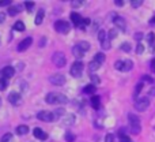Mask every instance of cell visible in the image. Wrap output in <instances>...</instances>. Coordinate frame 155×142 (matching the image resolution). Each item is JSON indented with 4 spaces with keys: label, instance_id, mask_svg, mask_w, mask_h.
I'll return each mask as SVG.
<instances>
[{
    "label": "cell",
    "instance_id": "cell-16",
    "mask_svg": "<svg viewBox=\"0 0 155 142\" xmlns=\"http://www.w3.org/2000/svg\"><path fill=\"white\" fill-rule=\"evenodd\" d=\"M90 102H91V107H93L94 109H98V108L101 107V99H99L98 96H93V97H91Z\"/></svg>",
    "mask_w": 155,
    "mask_h": 142
},
{
    "label": "cell",
    "instance_id": "cell-10",
    "mask_svg": "<svg viewBox=\"0 0 155 142\" xmlns=\"http://www.w3.org/2000/svg\"><path fill=\"white\" fill-rule=\"evenodd\" d=\"M49 81H51V83H53L56 86H63L65 83V77L61 74H53L49 77Z\"/></svg>",
    "mask_w": 155,
    "mask_h": 142
},
{
    "label": "cell",
    "instance_id": "cell-37",
    "mask_svg": "<svg viewBox=\"0 0 155 142\" xmlns=\"http://www.w3.org/2000/svg\"><path fill=\"white\" fill-rule=\"evenodd\" d=\"M105 142H114V135L113 134H107L105 137Z\"/></svg>",
    "mask_w": 155,
    "mask_h": 142
},
{
    "label": "cell",
    "instance_id": "cell-29",
    "mask_svg": "<svg viewBox=\"0 0 155 142\" xmlns=\"http://www.w3.org/2000/svg\"><path fill=\"white\" fill-rule=\"evenodd\" d=\"M121 51H124V52H131V49H132V47H131V44L129 43H124V44H121Z\"/></svg>",
    "mask_w": 155,
    "mask_h": 142
},
{
    "label": "cell",
    "instance_id": "cell-1",
    "mask_svg": "<svg viewBox=\"0 0 155 142\" xmlns=\"http://www.w3.org/2000/svg\"><path fill=\"white\" fill-rule=\"evenodd\" d=\"M46 102L48 104H67L68 102V99L67 96H64V94L61 93H48V96H46Z\"/></svg>",
    "mask_w": 155,
    "mask_h": 142
},
{
    "label": "cell",
    "instance_id": "cell-7",
    "mask_svg": "<svg viewBox=\"0 0 155 142\" xmlns=\"http://www.w3.org/2000/svg\"><path fill=\"white\" fill-rule=\"evenodd\" d=\"M83 63L80 62V60H78V62H75L72 66H71V75L72 77H75V78H79V77H82V74H83Z\"/></svg>",
    "mask_w": 155,
    "mask_h": 142
},
{
    "label": "cell",
    "instance_id": "cell-39",
    "mask_svg": "<svg viewBox=\"0 0 155 142\" xmlns=\"http://www.w3.org/2000/svg\"><path fill=\"white\" fill-rule=\"evenodd\" d=\"M120 142H132V141H131V138L127 137V135H121V137H120Z\"/></svg>",
    "mask_w": 155,
    "mask_h": 142
},
{
    "label": "cell",
    "instance_id": "cell-23",
    "mask_svg": "<svg viewBox=\"0 0 155 142\" xmlns=\"http://www.w3.org/2000/svg\"><path fill=\"white\" fill-rule=\"evenodd\" d=\"M78 47H80V49H82L83 52H87L88 49H90V44L87 43V41H80L79 44H76Z\"/></svg>",
    "mask_w": 155,
    "mask_h": 142
},
{
    "label": "cell",
    "instance_id": "cell-25",
    "mask_svg": "<svg viewBox=\"0 0 155 142\" xmlns=\"http://www.w3.org/2000/svg\"><path fill=\"white\" fill-rule=\"evenodd\" d=\"M142 89H143V82H139L136 85V88H135V92H134V97H135V99H137V97H139Z\"/></svg>",
    "mask_w": 155,
    "mask_h": 142
},
{
    "label": "cell",
    "instance_id": "cell-40",
    "mask_svg": "<svg viewBox=\"0 0 155 142\" xmlns=\"http://www.w3.org/2000/svg\"><path fill=\"white\" fill-rule=\"evenodd\" d=\"M143 51H144V47H143L142 44H139V45L136 47V52L137 54H143Z\"/></svg>",
    "mask_w": 155,
    "mask_h": 142
},
{
    "label": "cell",
    "instance_id": "cell-34",
    "mask_svg": "<svg viewBox=\"0 0 155 142\" xmlns=\"http://www.w3.org/2000/svg\"><path fill=\"white\" fill-rule=\"evenodd\" d=\"M71 4H72V7L78 8V7H82L83 2H82V0H74V2H71Z\"/></svg>",
    "mask_w": 155,
    "mask_h": 142
},
{
    "label": "cell",
    "instance_id": "cell-24",
    "mask_svg": "<svg viewBox=\"0 0 155 142\" xmlns=\"http://www.w3.org/2000/svg\"><path fill=\"white\" fill-rule=\"evenodd\" d=\"M99 67H101V64H99V63H97L95 60H91L90 64H88V70H90V71H97Z\"/></svg>",
    "mask_w": 155,
    "mask_h": 142
},
{
    "label": "cell",
    "instance_id": "cell-2",
    "mask_svg": "<svg viewBox=\"0 0 155 142\" xmlns=\"http://www.w3.org/2000/svg\"><path fill=\"white\" fill-rule=\"evenodd\" d=\"M128 120H129V126H131V131L134 134H139L140 133V119L137 118L134 113L128 115Z\"/></svg>",
    "mask_w": 155,
    "mask_h": 142
},
{
    "label": "cell",
    "instance_id": "cell-4",
    "mask_svg": "<svg viewBox=\"0 0 155 142\" xmlns=\"http://www.w3.org/2000/svg\"><path fill=\"white\" fill-rule=\"evenodd\" d=\"M114 67L117 68L118 71L127 72V71H131L132 70V67H134V63H132V60H129V59H124V60H118V62H116Z\"/></svg>",
    "mask_w": 155,
    "mask_h": 142
},
{
    "label": "cell",
    "instance_id": "cell-21",
    "mask_svg": "<svg viewBox=\"0 0 155 142\" xmlns=\"http://www.w3.org/2000/svg\"><path fill=\"white\" fill-rule=\"evenodd\" d=\"M105 54H102V52H98V54H95V56H94V60H95L97 63H99V64H102V63L105 62Z\"/></svg>",
    "mask_w": 155,
    "mask_h": 142
},
{
    "label": "cell",
    "instance_id": "cell-13",
    "mask_svg": "<svg viewBox=\"0 0 155 142\" xmlns=\"http://www.w3.org/2000/svg\"><path fill=\"white\" fill-rule=\"evenodd\" d=\"M14 74H15V68L11 67V66H7V67H4L2 70V75H3L4 79H10V78H12Z\"/></svg>",
    "mask_w": 155,
    "mask_h": 142
},
{
    "label": "cell",
    "instance_id": "cell-26",
    "mask_svg": "<svg viewBox=\"0 0 155 142\" xmlns=\"http://www.w3.org/2000/svg\"><path fill=\"white\" fill-rule=\"evenodd\" d=\"M14 30H16V32H23L25 30V23L21 21L15 22V25H14Z\"/></svg>",
    "mask_w": 155,
    "mask_h": 142
},
{
    "label": "cell",
    "instance_id": "cell-20",
    "mask_svg": "<svg viewBox=\"0 0 155 142\" xmlns=\"http://www.w3.org/2000/svg\"><path fill=\"white\" fill-rule=\"evenodd\" d=\"M147 41H148V44L151 45V48H153L151 51H154V48H155V34L153 32L147 34Z\"/></svg>",
    "mask_w": 155,
    "mask_h": 142
},
{
    "label": "cell",
    "instance_id": "cell-9",
    "mask_svg": "<svg viewBox=\"0 0 155 142\" xmlns=\"http://www.w3.org/2000/svg\"><path fill=\"white\" fill-rule=\"evenodd\" d=\"M112 19H113V23L116 25V27H118L121 32H125V30H127V23H125V21H124L123 16L117 15V14H113V18Z\"/></svg>",
    "mask_w": 155,
    "mask_h": 142
},
{
    "label": "cell",
    "instance_id": "cell-28",
    "mask_svg": "<svg viewBox=\"0 0 155 142\" xmlns=\"http://www.w3.org/2000/svg\"><path fill=\"white\" fill-rule=\"evenodd\" d=\"M106 32H105V30H99V33H98V40H99V43H104L105 40H106Z\"/></svg>",
    "mask_w": 155,
    "mask_h": 142
},
{
    "label": "cell",
    "instance_id": "cell-19",
    "mask_svg": "<svg viewBox=\"0 0 155 142\" xmlns=\"http://www.w3.org/2000/svg\"><path fill=\"white\" fill-rule=\"evenodd\" d=\"M95 90H97V88L93 85V83H90V85L84 86V89H83V93H86V94H93V93H95Z\"/></svg>",
    "mask_w": 155,
    "mask_h": 142
},
{
    "label": "cell",
    "instance_id": "cell-12",
    "mask_svg": "<svg viewBox=\"0 0 155 142\" xmlns=\"http://www.w3.org/2000/svg\"><path fill=\"white\" fill-rule=\"evenodd\" d=\"M7 99L11 104L19 105V102H21V100H22V96H21V93H18V92H11V93L8 94Z\"/></svg>",
    "mask_w": 155,
    "mask_h": 142
},
{
    "label": "cell",
    "instance_id": "cell-35",
    "mask_svg": "<svg viewBox=\"0 0 155 142\" xmlns=\"http://www.w3.org/2000/svg\"><path fill=\"white\" fill-rule=\"evenodd\" d=\"M131 4H132V7L137 8V7H140V5L143 4V2H142V0H132V2H131Z\"/></svg>",
    "mask_w": 155,
    "mask_h": 142
},
{
    "label": "cell",
    "instance_id": "cell-45",
    "mask_svg": "<svg viewBox=\"0 0 155 142\" xmlns=\"http://www.w3.org/2000/svg\"><path fill=\"white\" fill-rule=\"evenodd\" d=\"M151 68H153V71H155V59H153V62H151Z\"/></svg>",
    "mask_w": 155,
    "mask_h": 142
},
{
    "label": "cell",
    "instance_id": "cell-15",
    "mask_svg": "<svg viewBox=\"0 0 155 142\" xmlns=\"http://www.w3.org/2000/svg\"><path fill=\"white\" fill-rule=\"evenodd\" d=\"M72 54H74V56L76 57V59H82L83 56H84V54L86 52H83L82 49H80V47H78V45H75L72 48Z\"/></svg>",
    "mask_w": 155,
    "mask_h": 142
},
{
    "label": "cell",
    "instance_id": "cell-5",
    "mask_svg": "<svg viewBox=\"0 0 155 142\" xmlns=\"http://www.w3.org/2000/svg\"><path fill=\"white\" fill-rule=\"evenodd\" d=\"M52 60H53V64L56 66V67H59V68L64 67L65 63H67L65 55L63 54V52H56V54H53V56H52Z\"/></svg>",
    "mask_w": 155,
    "mask_h": 142
},
{
    "label": "cell",
    "instance_id": "cell-43",
    "mask_svg": "<svg viewBox=\"0 0 155 142\" xmlns=\"http://www.w3.org/2000/svg\"><path fill=\"white\" fill-rule=\"evenodd\" d=\"M4 19H5V15L3 12H0V23H3V22H4Z\"/></svg>",
    "mask_w": 155,
    "mask_h": 142
},
{
    "label": "cell",
    "instance_id": "cell-6",
    "mask_svg": "<svg viewBox=\"0 0 155 142\" xmlns=\"http://www.w3.org/2000/svg\"><path fill=\"white\" fill-rule=\"evenodd\" d=\"M37 119L42 122H54L57 119L56 113L49 112V111H41V112L37 113Z\"/></svg>",
    "mask_w": 155,
    "mask_h": 142
},
{
    "label": "cell",
    "instance_id": "cell-38",
    "mask_svg": "<svg viewBox=\"0 0 155 142\" xmlns=\"http://www.w3.org/2000/svg\"><path fill=\"white\" fill-rule=\"evenodd\" d=\"M5 5H11V0H0V7H5Z\"/></svg>",
    "mask_w": 155,
    "mask_h": 142
},
{
    "label": "cell",
    "instance_id": "cell-46",
    "mask_svg": "<svg viewBox=\"0 0 155 142\" xmlns=\"http://www.w3.org/2000/svg\"><path fill=\"white\" fill-rule=\"evenodd\" d=\"M150 94H151V96H155V89H151V90H150Z\"/></svg>",
    "mask_w": 155,
    "mask_h": 142
},
{
    "label": "cell",
    "instance_id": "cell-42",
    "mask_svg": "<svg viewBox=\"0 0 155 142\" xmlns=\"http://www.w3.org/2000/svg\"><path fill=\"white\" fill-rule=\"evenodd\" d=\"M135 38H136L137 41H140L143 38V34H142V33H136V34H135Z\"/></svg>",
    "mask_w": 155,
    "mask_h": 142
},
{
    "label": "cell",
    "instance_id": "cell-17",
    "mask_svg": "<svg viewBox=\"0 0 155 142\" xmlns=\"http://www.w3.org/2000/svg\"><path fill=\"white\" fill-rule=\"evenodd\" d=\"M44 16H45V11H44V10H38L37 15H35V21H34L35 25H41V23H42Z\"/></svg>",
    "mask_w": 155,
    "mask_h": 142
},
{
    "label": "cell",
    "instance_id": "cell-41",
    "mask_svg": "<svg viewBox=\"0 0 155 142\" xmlns=\"http://www.w3.org/2000/svg\"><path fill=\"white\" fill-rule=\"evenodd\" d=\"M143 81H147L148 83H153L154 82V79L151 77H148V75H144V77H143Z\"/></svg>",
    "mask_w": 155,
    "mask_h": 142
},
{
    "label": "cell",
    "instance_id": "cell-30",
    "mask_svg": "<svg viewBox=\"0 0 155 142\" xmlns=\"http://www.w3.org/2000/svg\"><path fill=\"white\" fill-rule=\"evenodd\" d=\"M91 82H93V85L95 86V85H98L99 82H101V79H99V77L98 75H95V74H91Z\"/></svg>",
    "mask_w": 155,
    "mask_h": 142
},
{
    "label": "cell",
    "instance_id": "cell-31",
    "mask_svg": "<svg viewBox=\"0 0 155 142\" xmlns=\"http://www.w3.org/2000/svg\"><path fill=\"white\" fill-rule=\"evenodd\" d=\"M25 7H26V10L29 12H31L33 8H34V2H25Z\"/></svg>",
    "mask_w": 155,
    "mask_h": 142
},
{
    "label": "cell",
    "instance_id": "cell-47",
    "mask_svg": "<svg viewBox=\"0 0 155 142\" xmlns=\"http://www.w3.org/2000/svg\"><path fill=\"white\" fill-rule=\"evenodd\" d=\"M150 23H155V16H154V18H151V21H150Z\"/></svg>",
    "mask_w": 155,
    "mask_h": 142
},
{
    "label": "cell",
    "instance_id": "cell-36",
    "mask_svg": "<svg viewBox=\"0 0 155 142\" xmlns=\"http://www.w3.org/2000/svg\"><path fill=\"white\" fill-rule=\"evenodd\" d=\"M116 36H117V30L116 29H112L109 32V40H113V38H116Z\"/></svg>",
    "mask_w": 155,
    "mask_h": 142
},
{
    "label": "cell",
    "instance_id": "cell-27",
    "mask_svg": "<svg viewBox=\"0 0 155 142\" xmlns=\"http://www.w3.org/2000/svg\"><path fill=\"white\" fill-rule=\"evenodd\" d=\"M0 142H14V137L11 133H7V134H4L2 137V141Z\"/></svg>",
    "mask_w": 155,
    "mask_h": 142
},
{
    "label": "cell",
    "instance_id": "cell-14",
    "mask_svg": "<svg viewBox=\"0 0 155 142\" xmlns=\"http://www.w3.org/2000/svg\"><path fill=\"white\" fill-rule=\"evenodd\" d=\"M33 134H34V137L35 138H38V140H46V138H48V134H46L45 131H42V130L41 129H34V131H33Z\"/></svg>",
    "mask_w": 155,
    "mask_h": 142
},
{
    "label": "cell",
    "instance_id": "cell-11",
    "mask_svg": "<svg viewBox=\"0 0 155 142\" xmlns=\"http://www.w3.org/2000/svg\"><path fill=\"white\" fill-rule=\"evenodd\" d=\"M31 44H33V38H31V37L23 38V40L19 43V45H18V51H19V52H25L30 45H31Z\"/></svg>",
    "mask_w": 155,
    "mask_h": 142
},
{
    "label": "cell",
    "instance_id": "cell-48",
    "mask_svg": "<svg viewBox=\"0 0 155 142\" xmlns=\"http://www.w3.org/2000/svg\"><path fill=\"white\" fill-rule=\"evenodd\" d=\"M0 105H2V99H0Z\"/></svg>",
    "mask_w": 155,
    "mask_h": 142
},
{
    "label": "cell",
    "instance_id": "cell-8",
    "mask_svg": "<svg viewBox=\"0 0 155 142\" xmlns=\"http://www.w3.org/2000/svg\"><path fill=\"white\" fill-rule=\"evenodd\" d=\"M148 105H150V100H148L147 97H142V99H137L136 101H135V108H136V111H139V112L146 111L148 108Z\"/></svg>",
    "mask_w": 155,
    "mask_h": 142
},
{
    "label": "cell",
    "instance_id": "cell-3",
    "mask_svg": "<svg viewBox=\"0 0 155 142\" xmlns=\"http://www.w3.org/2000/svg\"><path fill=\"white\" fill-rule=\"evenodd\" d=\"M54 30H56L57 33H60V34H67V33L71 30V26L67 21L60 19V21L54 22Z\"/></svg>",
    "mask_w": 155,
    "mask_h": 142
},
{
    "label": "cell",
    "instance_id": "cell-18",
    "mask_svg": "<svg viewBox=\"0 0 155 142\" xmlns=\"http://www.w3.org/2000/svg\"><path fill=\"white\" fill-rule=\"evenodd\" d=\"M27 133H29V127L25 126V124L16 127V134L18 135H25V134H27Z\"/></svg>",
    "mask_w": 155,
    "mask_h": 142
},
{
    "label": "cell",
    "instance_id": "cell-44",
    "mask_svg": "<svg viewBox=\"0 0 155 142\" xmlns=\"http://www.w3.org/2000/svg\"><path fill=\"white\" fill-rule=\"evenodd\" d=\"M114 3H116V4H117V5H118V7H121V5H123V4H124V2H121V0H116V2H114Z\"/></svg>",
    "mask_w": 155,
    "mask_h": 142
},
{
    "label": "cell",
    "instance_id": "cell-33",
    "mask_svg": "<svg viewBox=\"0 0 155 142\" xmlns=\"http://www.w3.org/2000/svg\"><path fill=\"white\" fill-rule=\"evenodd\" d=\"M65 141L67 142H74L75 141V137H74L72 133H67V134H65Z\"/></svg>",
    "mask_w": 155,
    "mask_h": 142
},
{
    "label": "cell",
    "instance_id": "cell-22",
    "mask_svg": "<svg viewBox=\"0 0 155 142\" xmlns=\"http://www.w3.org/2000/svg\"><path fill=\"white\" fill-rule=\"evenodd\" d=\"M21 5H10V8H8V14L10 15H16V14L21 11Z\"/></svg>",
    "mask_w": 155,
    "mask_h": 142
},
{
    "label": "cell",
    "instance_id": "cell-32",
    "mask_svg": "<svg viewBox=\"0 0 155 142\" xmlns=\"http://www.w3.org/2000/svg\"><path fill=\"white\" fill-rule=\"evenodd\" d=\"M7 79H4V78H0V90H5L7 89Z\"/></svg>",
    "mask_w": 155,
    "mask_h": 142
}]
</instances>
